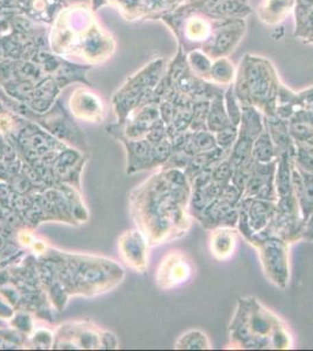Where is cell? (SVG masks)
I'll list each match as a JSON object with an SVG mask.
<instances>
[{"mask_svg": "<svg viewBox=\"0 0 313 351\" xmlns=\"http://www.w3.org/2000/svg\"><path fill=\"white\" fill-rule=\"evenodd\" d=\"M192 188L184 170L163 169L139 186L137 196L147 199V216L139 219L147 240L159 245L186 236L192 226Z\"/></svg>", "mask_w": 313, "mask_h": 351, "instance_id": "1", "label": "cell"}, {"mask_svg": "<svg viewBox=\"0 0 313 351\" xmlns=\"http://www.w3.org/2000/svg\"><path fill=\"white\" fill-rule=\"evenodd\" d=\"M230 347L238 349H292L286 324L255 298H240L229 326Z\"/></svg>", "mask_w": 313, "mask_h": 351, "instance_id": "2", "label": "cell"}, {"mask_svg": "<svg viewBox=\"0 0 313 351\" xmlns=\"http://www.w3.org/2000/svg\"><path fill=\"white\" fill-rule=\"evenodd\" d=\"M248 243L256 248L266 279L281 289L290 280V243L276 237L250 238Z\"/></svg>", "mask_w": 313, "mask_h": 351, "instance_id": "3", "label": "cell"}, {"mask_svg": "<svg viewBox=\"0 0 313 351\" xmlns=\"http://www.w3.org/2000/svg\"><path fill=\"white\" fill-rule=\"evenodd\" d=\"M277 212V202L242 198L238 203V232L245 239L264 230L274 219Z\"/></svg>", "mask_w": 313, "mask_h": 351, "instance_id": "4", "label": "cell"}, {"mask_svg": "<svg viewBox=\"0 0 313 351\" xmlns=\"http://www.w3.org/2000/svg\"><path fill=\"white\" fill-rule=\"evenodd\" d=\"M195 269V263L185 252L171 251L159 265L155 282L160 289L171 291L188 282Z\"/></svg>", "mask_w": 313, "mask_h": 351, "instance_id": "5", "label": "cell"}, {"mask_svg": "<svg viewBox=\"0 0 313 351\" xmlns=\"http://www.w3.org/2000/svg\"><path fill=\"white\" fill-rule=\"evenodd\" d=\"M277 163L278 158L270 163L255 162L253 171L247 183L245 192L242 195V198H258V199L277 202V192L275 185Z\"/></svg>", "mask_w": 313, "mask_h": 351, "instance_id": "6", "label": "cell"}, {"mask_svg": "<svg viewBox=\"0 0 313 351\" xmlns=\"http://www.w3.org/2000/svg\"><path fill=\"white\" fill-rule=\"evenodd\" d=\"M198 221L203 228L210 231L220 226L236 228L238 221V205L230 203L218 196L203 210L201 216L198 218Z\"/></svg>", "mask_w": 313, "mask_h": 351, "instance_id": "7", "label": "cell"}, {"mask_svg": "<svg viewBox=\"0 0 313 351\" xmlns=\"http://www.w3.org/2000/svg\"><path fill=\"white\" fill-rule=\"evenodd\" d=\"M147 236L139 231H129L121 238V251L124 260L136 271L144 273L147 267Z\"/></svg>", "mask_w": 313, "mask_h": 351, "instance_id": "8", "label": "cell"}, {"mask_svg": "<svg viewBox=\"0 0 313 351\" xmlns=\"http://www.w3.org/2000/svg\"><path fill=\"white\" fill-rule=\"evenodd\" d=\"M292 186L301 210L303 223L313 213V173L298 168L292 160Z\"/></svg>", "mask_w": 313, "mask_h": 351, "instance_id": "9", "label": "cell"}, {"mask_svg": "<svg viewBox=\"0 0 313 351\" xmlns=\"http://www.w3.org/2000/svg\"><path fill=\"white\" fill-rule=\"evenodd\" d=\"M238 231L236 228L220 226L213 228L210 237L212 256L218 261H227L234 256L238 247Z\"/></svg>", "mask_w": 313, "mask_h": 351, "instance_id": "10", "label": "cell"}, {"mask_svg": "<svg viewBox=\"0 0 313 351\" xmlns=\"http://www.w3.org/2000/svg\"><path fill=\"white\" fill-rule=\"evenodd\" d=\"M266 129L269 132L271 140L274 142L275 149L277 152V158L286 154H291L295 156L296 145H295L292 137L290 135L289 127L283 121L273 120L268 117L266 120Z\"/></svg>", "mask_w": 313, "mask_h": 351, "instance_id": "11", "label": "cell"}, {"mask_svg": "<svg viewBox=\"0 0 313 351\" xmlns=\"http://www.w3.org/2000/svg\"><path fill=\"white\" fill-rule=\"evenodd\" d=\"M251 158L258 163H270L277 160V152L275 149L274 142L266 129H263V132L255 140L251 149Z\"/></svg>", "mask_w": 313, "mask_h": 351, "instance_id": "12", "label": "cell"}, {"mask_svg": "<svg viewBox=\"0 0 313 351\" xmlns=\"http://www.w3.org/2000/svg\"><path fill=\"white\" fill-rule=\"evenodd\" d=\"M175 349L181 350H210L212 342L206 332L200 329H190L184 332L175 344Z\"/></svg>", "mask_w": 313, "mask_h": 351, "instance_id": "13", "label": "cell"}, {"mask_svg": "<svg viewBox=\"0 0 313 351\" xmlns=\"http://www.w3.org/2000/svg\"><path fill=\"white\" fill-rule=\"evenodd\" d=\"M229 125H231V122L228 117V114L223 109L221 100L214 101L207 115V130L216 134Z\"/></svg>", "mask_w": 313, "mask_h": 351, "instance_id": "14", "label": "cell"}, {"mask_svg": "<svg viewBox=\"0 0 313 351\" xmlns=\"http://www.w3.org/2000/svg\"><path fill=\"white\" fill-rule=\"evenodd\" d=\"M233 173H234V168L230 163L229 157H228L212 169V182L222 185V186H226L227 184L231 183Z\"/></svg>", "mask_w": 313, "mask_h": 351, "instance_id": "15", "label": "cell"}, {"mask_svg": "<svg viewBox=\"0 0 313 351\" xmlns=\"http://www.w3.org/2000/svg\"><path fill=\"white\" fill-rule=\"evenodd\" d=\"M214 135L218 148L231 152L233 145H234L235 142L238 140V127H235V125L231 124L229 127L222 129L221 132H216Z\"/></svg>", "mask_w": 313, "mask_h": 351, "instance_id": "16", "label": "cell"}, {"mask_svg": "<svg viewBox=\"0 0 313 351\" xmlns=\"http://www.w3.org/2000/svg\"><path fill=\"white\" fill-rule=\"evenodd\" d=\"M294 160L298 168H301L304 171L313 173V154L306 152V150L299 148V147H296Z\"/></svg>", "mask_w": 313, "mask_h": 351, "instance_id": "17", "label": "cell"}, {"mask_svg": "<svg viewBox=\"0 0 313 351\" xmlns=\"http://www.w3.org/2000/svg\"><path fill=\"white\" fill-rule=\"evenodd\" d=\"M301 240L313 241V213L308 218L305 223H303L301 228Z\"/></svg>", "mask_w": 313, "mask_h": 351, "instance_id": "18", "label": "cell"}]
</instances>
